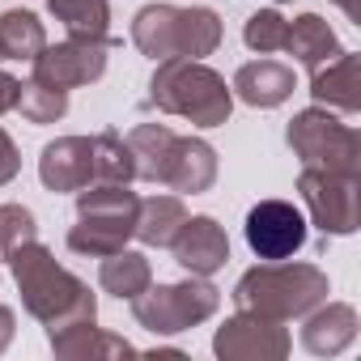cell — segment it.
<instances>
[{"label":"cell","instance_id":"1","mask_svg":"<svg viewBox=\"0 0 361 361\" xmlns=\"http://www.w3.org/2000/svg\"><path fill=\"white\" fill-rule=\"evenodd\" d=\"M9 272L22 289V306L30 319H39L51 331L60 327H73V323H85V319H98V298L90 293V285L81 276H73L68 268L56 264V255L35 238V243H22L13 255H9Z\"/></svg>","mask_w":361,"mask_h":361},{"label":"cell","instance_id":"2","mask_svg":"<svg viewBox=\"0 0 361 361\" xmlns=\"http://www.w3.org/2000/svg\"><path fill=\"white\" fill-rule=\"evenodd\" d=\"M132 43L149 60H204L221 47V18L209 5H145L132 18Z\"/></svg>","mask_w":361,"mask_h":361},{"label":"cell","instance_id":"3","mask_svg":"<svg viewBox=\"0 0 361 361\" xmlns=\"http://www.w3.org/2000/svg\"><path fill=\"white\" fill-rule=\"evenodd\" d=\"M149 102L196 128H221L234 111V90L204 60H157Z\"/></svg>","mask_w":361,"mask_h":361},{"label":"cell","instance_id":"4","mask_svg":"<svg viewBox=\"0 0 361 361\" xmlns=\"http://www.w3.org/2000/svg\"><path fill=\"white\" fill-rule=\"evenodd\" d=\"M234 306L255 310L268 319H302L319 302H327V272L314 264H289V259H264L234 285Z\"/></svg>","mask_w":361,"mask_h":361},{"label":"cell","instance_id":"5","mask_svg":"<svg viewBox=\"0 0 361 361\" xmlns=\"http://www.w3.org/2000/svg\"><path fill=\"white\" fill-rule=\"evenodd\" d=\"M136 213L140 196L128 192V183H90L77 192V226L68 230V251L106 259L136 238Z\"/></svg>","mask_w":361,"mask_h":361},{"label":"cell","instance_id":"6","mask_svg":"<svg viewBox=\"0 0 361 361\" xmlns=\"http://www.w3.org/2000/svg\"><path fill=\"white\" fill-rule=\"evenodd\" d=\"M217 306H221V289L209 276H188L174 285H149L145 293H136L132 319L153 336H174V331H188L213 319Z\"/></svg>","mask_w":361,"mask_h":361},{"label":"cell","instance_id":"7","mask_svg":"<svg viewBox=\"0 0 361 361\" xmlns=\"http://www.w3.org/2000/svg\"><path fill=\"white\" fill-rule=\"evenodd\" d=\"M285 140L302 166L361 174V132L344 119H336L327 106H306L289 119Z\"/></svg>","mask_w":361,"mask_h":361},{"label":"cell","instance_id":"8","mask_svg":"<svg viewBox=\"0 0 361 361\" xmlns=\"http://www.w3.org/2000/svg\"><path fill=\"white\" fill-rule=\"evenodd\" d=\"M298 192L302 204L310 213V221L331 234L344 238L361 226V174H340V170H319V166H302L298 174Z\"/></svg>","mask_w":361,"mask_h":361},{"label":"cell","instance_id":"9","mask_svg":"<svg viewBox=\"0 0 361 361\" xmlns=\"http://www.w3.org/2000/svg\"><path fill=\"white\" fill-rule=\"evenodd\" d=\"M289 348H293V340H289L285 323L255 314V310H238L213 336V353L221 361H281Z\"/></svg>","mask_w":361,"mask_h":361},{"label":"cell","instance_id":"10","mask_svg":"<svg viewBox=\"0 0 361 361\" xmlns=\"http://www.w3.org/2000/svg\"><path fill=\"white\" fill-rule=\"evenodd\" d=\"M106 47L111 43H94V39H64V43H47L30 64H35V81H47L56 90H81L90 81H98L106 73Z\"/></svg>","mask_w":361,"mask_h":361},{"label":"cell","instance_id":"11","mask_svg":"<svg viewBox=\"0 0 361 361\" xmlns=\"http://www.w3.org/2000/svg\"><path fill=\"white\" fill-rule=\"evenodd\" d=\"M243 234L259 259H293L306 247V217L289 200H259L247 213Z\"/></svg>","mask_w":361,"mask_h":361},{"label":"cell","instance_id":"12","mask_svg":"<svg viewBox=\"0 0 361 361\" xmlns=\"http://www.w3.org/2000/svg\"><path fill=\"white\" fill-rule=\"evenodd\" d=\"M161 188L178 196H200L217 183V149L200 136H174L161 161Z\"/></svg>","mask_w":361,"mask_h":361},{"label":"cell","instance_id":"13","mask_svg":"<svg viewBox=\"0 0 361 361\" xmlns=\"http://www.w3.org/2000/svg\"><path fill=\"white\" fill-rule=\"evenodd\" d=\"M170 251L192 276H213L230 264V238L217 217H188L183 230L174 234Z\"/></svg>","mask_w":361,"mask_h":361},{"label":"cell","instance_id":"14","mask_svg":"<svg viewBox=\"0 0 361 361\" xmlns=\"http://www.w3.org/2000/svg\"><path fill=\"white\" fill-rule=\"evenodd\" d=\"M39 178L47 192H81L94 183V145L90 136H60L39 153Z\"/></svg>","mask_w":361,"mask_h":361},{"label":"cell","instance_id":"15","mask_svg":"<svg viewBox=\"0 0 361 361\" xmlns=\"http://www.w3.org/2000/svg\"><path fill=\"white\" fill-rule=\"evenodd\" d=\"M310 98L327 111L340 115H357L361 111V56L357 51H340L336 60L319 64L310 73Z\"/></svg>","mask_w":361,"mask_h":361},{"label":"cell","instance_id":"16","mask_svg":"<svg viewBox=\"0 0 361 361\" xmlns=\"http://www.w3.org/2000/svg\"><path fill=\"white\" fill-rule=\"evenodd\" d=\"M302 319V348L314 357H336L357 340V310L348 302H319Z\"/></svg>","mask_w":361,"mask_h":361},{"label":"cell","instance_id":"17","mask_svg":"<svg viewBox=\"0 0 361 361\" xmlns=\"http://www.w3.org/2000/svg\"><path fill=\"white\" fill-rule=\"evenodd\" d=\"M293 68L281 64V60H251L234 73V98H243L247 106H259V111H272L281 102H289L293 94Z\"/></svg>","mask_w":361,"mask_h":361},{"label":"cell","instance_id":"18","mask_svg":"<svg viewBox=\"0 0 361 361\" xmlns=\"http://www.w3.org/2000/svg\"><path fill=\"white\" fill-rule=\"evenodd\" d=\"M285 51H289L306 73H314L319 64L336 60L344 47H340L336 30H331L319 13H302V18H293V22H289V30H285Z\"/></svg>","mask_w":361,"mask_h":361},{"label":"cell","instance_id":"19","mask_svg":"<svg viewBox=\"0 0 361 361\" xmlns=\"http://www.w3.org/2000/svg\"><path fill=\"white\" fill-rule=\"evenodd\" d=\"M47 340H51V353L64 357V361H81V357H90V361H94V357H132V353H136L123 336H111V331L94 327V319L73 323V327H60V331H51Z\"/></svg>","mask_w":361,"mask_h":361},{"label":"cell","instance_id":"20","mask_svg":"<svg viewBox=\"0 0 361 361\" xmlns=\"http://www.w3.org/2000/svg\"><path fill=\"white\" fill-rule=\"evenodd\" d=\"M153 285V264L140 255V251H115V255H106L102 259V268H98V289L102 293H115L119 302H132L136 293H145Z\"/></svg>","mask_w":361,"mask_h":361},{"label":"cell","instance_id":"21","mask_svg":"<svg viewBox=\"0 0 361 361\" xmlns=\"http://www.w3.org/2000/svg\"><path fill=\"white\" fill-rule=\"evenodd\" d=\"M47 9L73 39L111 43V5L106 0H47Z\"/></svg>","mask_w":361,"mask_h":361},{"label":"cell","instance_id":"22","mask_svg":"<svg viewBox=\"0 0 361 361\" xmlns=\"http://www.w3.org/2000/svg\"><path fill=\"white\" fill-rule=\"evenodd\" d=\"M183 221H188V209L178 196H149L140 200V213H136V238L145 247H170Z\"/></svg>","mask_w":361,"mask_h":361},{"label":"cell","instance_id":"23","mask_svg":"<svg viewBox=\"0 0 361 361\" xmlns=\"http://www.w3.org/2000/svg\"><path fill=\"white\" fill-rule=\"evenodd\" d=\"M0 47H5V60H35L47 47V30H43L39 13H30V9L0 13Z\"/></svg>","mask_w":361,"mask_h":361},{"label":"cell","instance_id":"24","mask_svg":"<svg viewBox=\"0 0 361 361\" xmlns=\"http://www.w3.org/2000/svg\"><path fill=\"white\" fill-rule=\"evenodd\" d=\"M123 140H128V149H132L136 178H145V183H157V178H161V161H166V149H170L174 132H170L166 123H140V128H132Z\"/></svg>","mask_w":361,"mask_h":361},{"label":"cell","instance_id":"25","mask_svg":"<svg viewBox=\"0 0 361 361\" xmlns=\"http://www.w3.org/2000/svg\"><path fill=\"white\" fill-rule=\"evenodd\" d=\"M94 145V183H132L136 166H132V149L119 132H98L90 136Z\"/></svg>","mask_w":361,"mask_h":361},{"label":"cell","instance_id":"26","mask_svg":"<svg viewBox=\"0 0 361 361\" xmlns=\"http://www.w3.org/2000/svg\"><path fill=\"white\" fill-rule=\"evenodd\" d=\"M13 111H22L26 123H56V119H64V111H68V90H56V85L30 77V81H22Z\"/></svg>","mask_w":361,"mask_h":361},{"label":"cell","instance_id":"27","mask_svg":"<svg viewBox=\"0 0 361 361\" xmlns=\"http://www.w3.org/2000/svg\"><path fill=\"white\" fill-rule=\"evenodd\" d=\"M285 30H289V18H281L276 9H259V13L247 18L243 43L255 56H272V51H285Z\"/></svg>","mask_w":361,"mask_h":361},{"label":"cell","instance_id":"28","mask_svg":"<svg viewBox=\"0 0 361 361\" xmlns=\"http://www.w3.org/2000/svg\"><path fill=\"white\" fill-rule=\"evenodd\" d=\"M39 238V221L22 204H0V259H9L22 243Z\"/></svg>","mask_w":361,"mask_h":361},{"label":"cell","instance_id":"29","mask_svg":"<svg viewBox=\"0 0 361 361\" xmlns=\"http://www.w3.org/2000/svg\"><path fill=\"white\" fill-rule=\"evenodd\" d=\"M18 170H22V153H18V145H13V136L0 128V188L5 183H13L18 178Z\"/></svg>","mask_w":361,"mask_h":361},{"label":"cell","instance_id":"30","mask_svg":"<svg viewBox=\"0 0 361 361\" xmlns=\"http://www.w3.org/2000/svg\"><path fill=\"white\" fill-rule=\"evenodd\" d=\"M18 90H22V81H18V77L0 73V115H9V111L18 106Z\"/></svg>","mask_w":361,"mask_h":361},{"label":"cell","instance_id":"31","mask_svg":"<svg viewBox=\"0 0 361 361\" xmlns=\"http://www.w3.org/2000/svg\"><path fill=\"white\" fill-rule=\"evenodd\" d=\"M13 331H18V319H13V310H9V306H0V353H5V348L13 344Z\"/></svg>","mask_w":361,"mask_h":361},{"label":"cell","instance_id":"32","mask_svg":"<svg viewBox=\"0 0 361 361\" xmlns=\"http://www.w3.org/2000/svg\"><path fill=\"white\" fill-rule=\"evenodd\" d=\"M0 60H5V47H0Z\"/></svg>","mask_w":361,"mask_h":361},{"label":"cell","instance_id":"33","mask_svg":"<svg viewBox=\"0 0 361 361\" xmlns=\"http://www.w3.org/2000/svg\"><path fill=\"white\" fill-rule=\"evenodd\" d=\"M272 5H285V0H272Z\"/></svg>","mask_w":361,"mask_h":361}]
</instances>
